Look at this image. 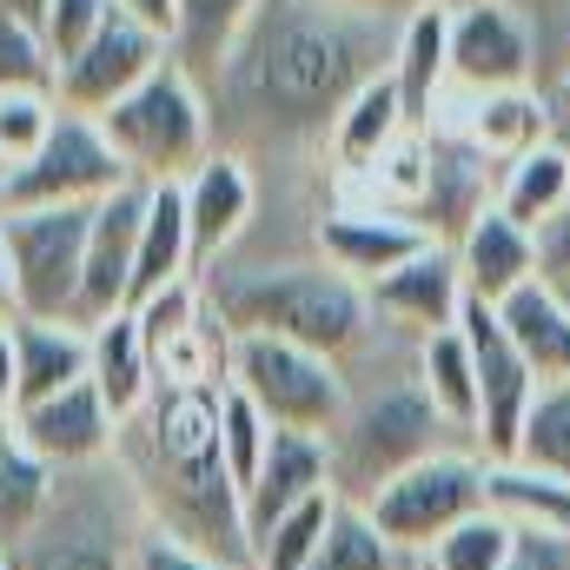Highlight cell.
Wrapping results in <instances>:
<instances>
[{
  "label": "cell",
  "mask_w": 570,
  "mask_h": 570,
  "mask_svg": "<svg viewBox=\"0 0 570 570\" xmlns=\"http://www.w3.org/2000/svg\"><path fill=\"white\" fill-rule=\"evenodd\" d=\"M405 13L338 0H259L206 80L219 153L259 166H325L338 114L392 73ZM332 173V166H325Z\"/></svg>",
  "instance_id": "1"
},
{
  "label": "cell",
  "mask_w": 570,
  "mask_h": 570,
  "mask_svg": "<svg viewBox=\"0 0 570 570\" xmlns=\"http://www.w3.org/2000/svg\"><path fill=\"white\" fill-rule=\"evenodd\" d=\"M219 379H159L153 399L114 438V464L127 471L146 524L186 538L206 558L253 570L246 491L233 484L219 444Z\"/></svg>",
  "instance_id": "2"
},
{
  "label": "cell",
  "mask_w": 570,
  "mask_h": 570,
  "mask_svg": "<svg viewBox=\"0 0 570 570\" xmlns=\"http://www.w3.org/2000/svg\"><path fill=\"white\" fill-rule=\"evenodd\" d=\"M206 305L219 312L226 332H266V338H292L312 345L338 365H352L385 325L365 298V285H352L345 273H332L312 246H233L219 266L199 273Z\"/></svg>",
  "instance_id": "3"
},
{
  "label": "cell",
  "mask_w": 570,
  "mask_h": 570,
  "mask_svg": "<svg viewBox=\"0 0 570 570\" xmlns=\"http://www.w3.org/2000/svg\"><path fill=\"white\" fill-rule=\"evenodd\" d=\"M352 405L338 431L325 438L332 451V491L345 504H372L392 478H405L412 464H425L431 451H451V444H471L438 419V405L419 385V338H399V332H379L352 365Z\"/></svg>",
  "instance_id": "4"
},
{
  "label": "cell",
  "mask_w": 570,
  "mask_h": 570,
  "mask_svg": "<svg viewBox=\"0 0 570 570\" xmlns=\"http://www.w3.org/2000/svg\"><path fill=\"white\" fill-rule=\"evenodd\" d=\"M146 531V511L127 484V471L87 464V471H53V498L40 524L7 551L13 570H134V544Z\"/></svg>",
  "instance_id": "5"
},
{
  "label": "cell",
  "mask_w": 570,
  "mask_h": 570,
  "mask_svg": "<svg viewBox=\"0 0 570 570\" xmlns=\"http://www.w3.org/2000/svg\"><path fill=\"white\" fill-rule=\"evenodd\" d=\"M100 134H107V146L120 153V166L140 186H179L193 166H206L219 153L206 87L186 67H173V60L153 80H140L120 107L100 114Z\"/></svg>",
  "instance_id": "6"
},
{
  "label": "cell",
  "mask_w": 570,
  "mask_h": 570,
  "mask_svg": "<svg viewBox=\"0 0 570 570\" xmlns=\"http://www.w3.org/2000/svg\"><path fill=\"white\" fill-rule=\"evenodd\" d=\"M226 385L246 392L279 431H312V438H332L352 405V379L338 358L292 338H266V332H233Z\"/></svg>",
  "instance_id": "7"
},
{
  "label": "cell",
  "mask_w": 570,
  "mask_h": 570,
  "mask_svg": "<svg viewBox=\"0 0 570 570\" xmlns=\"http://www.w3.org/2000/svg\"><path fill=\"white\" fill-rule=\"evenodd\" d=\"M87 226H94V206H0V246H7L20 318L73 325L80 273H87Z\"/></svg>",
  "instance_id": "8"
},
{
  "label": "cell",
  "mask_w": 570,
  "mask_h": 570,
  "mask_svg": "<svg viewBox=\"0 0 570 570\" xmlns=\"http://www.w3.org/2000/svg\"><path fill=\"white\" fill-rule=\"evenodd\" d=\"M365 511H372V524L419 564V558L438 551V538H451L464 518L484 511V451H478V444L431 451L425 464H412L405 478H392Z\"/></svg>",
  "instance_id": "9"
},
{
  "label": "cell",
  "mask_w": 570,
  "mask_h": 570,
  "mask_svg": "<svg viewBox=\"0 0 570 570\" xmlns=\"http://www.w3.org/2000/svg\"><path fill=\"white\" fill-rule=\"evenodd\" d=\"M134 173L120 166V153L107 146L100 120L67 114L53 120V134L40 140V153L13 173H0V206H100L107 193H120Z\"/></svg>",
  "instance_id": "10"
},
{
  "label": "cell",
  "mask_w": 570,
  "mask_h": 570,
  "mask_svg": "<svg viewBox=\"0 0 570 570\" xmlns=\"http://www.w3.org/2000/svg\"><path fill=\"white\" fill-rule=\"evenodd\" d=\"M458 332L471 345V365H478V451L484 458H518V431L538 405V372L524 365V352L511 345L498 305L471 298L464 292V312H458Z\"/></svg>",
  "instance_id": "11"
},
{
  "label": "cell",
  "mask_w": 570,
  "mask_h": 570,
  "mask_svg": "<svg viewBox=\"0 0 570 570\" xmlns=\"http://www.w3.org/2000/svg\"><path fill=\"white\" fill-rule=\"evenodd\" d=\"M451 87L458 94H518V87H538L544 94V73H538V33L498 7V0H464L451 7Z\"/></svg>",
  "instance_id": "12"
},
{
  "label": "cell",
  "mask_w": 570,
  "mask_h": 570,
  "mask_svg": "<svg viewBox=\"0 0 570 570\" xmlns=\"http://www.w3.org/2000/svg\"><path fill=\"white\" fill-rule=\"evenodd\" d=\"M173 60V47L140 27V20H127L120 7H114V20L73 53V60H60V87H53V100L67 107V114H87V120H100L107 107H120L140 80H153L159 67Z\"/></svg>",
  "instance_id": "13"
},
{
  "label": "cell",
  "mask_w": 570,
  "mask_h": 570,
  "mask_svg": "<svg viewBox=\"0 0 570 570\" xmlns=\"http://www.w3.org/2000/svg\"><path fill=\"white\" fill-rule=\"evenodd\" d=\"M425 246H438V239H425L405 213H392L379 199H325L312 219V253L352 285H379L405 259H419Z\"/></svg>",
  "instance_id": "14"
},
{
  "label": "cell",
  "mask_w": 570,
  "mask_h": 570,
  "mask_svg": "<svg viewBox=\"0 0 570 570\" xmlns=\"http://www.w3.org/2000/svg\"><path fill=\"white\" fill-rule=\"evenodd\" d=\"M146 193L140 179H127L120 193H107L94 206V226H87V273H80V305H73V325L94 332L107 325L114 312L134 305V259H140V219H146Z\"/></svg>",
  "instance_id": "15"
},
{
  "label": "cell",
  "mask_w": 570,
  "mask_h": 570,
  "mask_svg": "<svg viewBox=\"0 0 570 570\" xmlns=\"http://www.w3.org/2000/svg\"><path fill=\"white\" fill-rule=\"evenodd\" d=\"M186 199V233H193V273L219 266L259 219V173L233 153H213L206 166H193L179 179Z\"/></svg>",
  "instance_id": "16"
},
{
  "label": "cell",
  "mask_w": 570,
  "mask_h": 570,
  "mask_svg": "<svg viewBox=\"0 0 570 570\" xmlns=\"http://www.w3.org/2000/svg\"><path fill=\"white\" fill-rule=\"evenodd\" d=\"M13 431L27 438V451L53 471H87V464H107L114 458V438L120 419L107 412V399L94 392V379L67 385L60 399H40L27 412H13Z\"/></svg>",
  "instance_id": "17"
},
{
  "label": "cell",
  "mask_w": 570,
  "mask_h": 570,
  "mask_svg": "<svg viewBox=\"0 0 570 570\" xmlns=\"http://www.w3.org/2000/svg\"><path fill=\"white\" fill-rule=\"evenodd\" d=\"M372 312L385 332L399 338H431L444 325H458L464 312V273H458V253L451 246H425L419 259H405L399 273H385L379 285H365Z\"/></svg>",
  "instance_id": "18"
},
{
  "label": "cell",
  "mask_w": 570,
  "mask_h": 570,
  "mask_svg": "<svg viewBox=\"0 0 570 570\" xmlns=\"http://www.w3.org/2000/svg\"><path fill=\"white\" fill-rule=\"evenodd\" d=\"M318 491H332V451H325V438L273 425V451H266L259 478L246 484V538L259 544L285 511H298Z\"/></svg>",
  "instance_id": "19"
},
{
  "label": "cell",
  "mask_w": 570,
  "mask_h": 570,
  "mask_svg": "<svg viewBox=\"0 0 570 570\" xmlns=\"http://www.w3.org/2000/svg\"><path fill=\"white\" fill-rule=\"evenodd\" d=\"M392 87H399V100H405L412 134H431V127H438V107H444V94H451V7H444V0L405 13L399 53H392Z\"/></svg>",
  "instance_id": "20"
},
{
  "label": "cell",
  "mask_w": 570,
  "mask_h": 570,
  "mask_svg": "<svg viewBox=\"0 0 570 570\" xmlns=\"http://www.w3.org/2000/svg\"><path fill=\"white\" fill-rule=\"evenodd\" d=\"M451 253H458L464 292H471V298H484V305H504L518 285L544 279V259H538V233H524V226H518V219H504L498 206H491V213H478Z\"/></svg>",
  "instance_id": "21"
},
{
  "label": "cell",
  "mask_w": 570,
  "mask_h": 570,
  "mask_svg": "<svg viewBox=\"0 0 570 570\" xmlns=\"http://www.w3.org/2000/svg\"><path fill=\"white\" fill-rule=\"evenodd\" d=\"M412 134V120H405V100H399V87H392V73H379L345 114H338V127H332V140H325V166H332V179L345 186H358V179H372L379 166H385V153Z\"/></svg>",
  "instance_id": "22"
},
{
  "label": "cell",
  "mask_w": 570,
  "mask_h": 570,
  "mask_svg": "<svg viewBox=\"0 0 570 570\" xmlns=\"http://www.w3.org/2000/svg\"><path fill=\"white\" fill-rule=\"evenodd\" d=\"M7 338H13V372H20V412L40 399H60L94 365V338L60 318H13Z\"/></svg>",
  "instance_id": "23"
},
{
  "label": "cell",
  "mask_w": 570,
  "mask_h": 570,
  "mask_svg": "<svg viewBox=\"0 0 570 570\" xmlns=\"http://www.w3.org/2000/svg\"><path fill=\"white\" fill-rule=\"evenodd\" d=\"M484 511L511 531L570 538V478H551L524 458H484Z\"/></svg>",
  "instance_id": "24"
},
{
  "label": "cell",
  "mask_w": 570,
  "mask_h": 570,
  "mask_svg": "<svg viewBox=\"0 0 570 570\" xmlns=\"http://www.w3.org/2000/svg\"><path fill=\"white\" fill-rule=\"evenodd\" d=\"M498 318H504L511 345L524 352V365L538 372V385L570 379V305L558 298V285L551 279L518 285V292L498 305Z\"/></svg>",
  "instance_id": "25"
},
{
  "label": "cell",
  "mask_w": 570,
  "mask_h": 570,
  "mask_svg": "<svg viewBox=\"0 0 570 570\" xmlns=\"http://www.w3.org/2000/svg\"><path fill=\"white\" fill-rule=\"evenodd\" d=\"M87 338H94V365H87V379H94V392L107 399V412L127 425L146 399H153V385H159L153 352H146V338H140V318H134V312H114V318L94 325Z\"/></svg>",
  "instance_id": "26"
},
{
  "label": "cell",
  "mask_w": 570,
  "mask_h": 570,
  "mask_svg": "<svg viewBox=\"0 0 570 570\" xmlns=\"http://www.w3.org/2000/svg\"><path fill=\"white\" fill-rule=\"evenodd\" d=\"M564 199H570V153L558 134L538 140L531 153H518V159H504V173H498V213L504 219H518L524 233H544L564 213Z\"/></svg>",
  "instance_id": "27"
},
{
  "label": "cell",
  "mask_w": 570,
  "mask_h": 570,
  "mask_svg": "<svg viewBox=\"0 0 570 570\" xmlns=\"http://www.w3.org/2000/svg\"><path fill=\"white\" fill-rule=\"evenodd\" d=\"M179 279H199L193 273L186 199H179V186H153L146 193V219H140V259H134V305L153 298V292H166V285H179Z\"/></svg>",
  "instance_id": "28"
},
{
  "label": "cell",
  "mask_w": 570,
  "mask_h": 570,
  "mask_svg": "<svg viewBox=\"0 0 570 570\" xmlns=\"http://www.w3.org/2000/svg\"><path fill=\"white\" fill-rule=\"evenodd\" d=\"M458 134L471 146H484L498 166L531 153L538 140H551V100L538 87H518V94H478L471 114L458 120Z\"/></svg>",
  "instance_id": "29"
},
{
  "label": "cell",
  "mask_w": 570,
  "mask_h": 570,
  "mask_svg": "<svg viewBox=\"0 0 570 570\" xmlns=\"http://www.w3.org/2000/svg\"><path fill=\"white\" fill-rule=\"evenodd\" d=\"M419 385H425V399L438 405V419L458 431V438L478 444V365H471V345H464L458 325L419 338Z\"/></svg>",
  "instance_id": "30"
},
{
  "label": "cell",
  "mask_w": 570,
  "mask_h": 570,
  "mask_svg": "<svg viewBox=\"0 0 570 570\" xmlns=\"http://www.w3.org/2000/svg\"><path fill=\"white\" fill-rule=\"evenodd\" d=\"M47 498H53V464H40L20 431L0 425V551H13L40 524Z\"/></svg>",
  "instance_id": "31"
},
{
  "label": "cell",
  "mask_w": 570,
  "mask_h": 570,
  "mask_svg": "<svg viewBox=\"0 0 570 570\" xmlns=\"http://www.w3.org/2000/svg\"><path fill=\"white\" fill-rule=\"evenodd\" d=\"M259 0H179V33H173V67H186L199 87L213 80V67L226 60L233 33L246 27Z\"/></svg>",
  "instance_id": "32"
},
{
  "label": "cell",
  "mask_w": 570,
  "mask_h": 570,
  "mask_svg": "<svg viewBox=\"0 0 570 570\" xmlns=\"http://www.w3.org/2000/svg\"><path fill=\"white\" fill-rule=\"evenodd\" d=\"M305 570H412V558L372 524L365 504H345V498H338V511H332V524H325V544H318V558Z\"/></svg>",
  "instance_id": "33"
},
{
  "label": "cell",
  "mask_w": 570,
  "mask_h": 570,
  "mask_svg": "<svg viewBox=\"0 0 570 570\" xmlns=\"http://www.w3.org/2000/svg\"><path fill=\"white\" fill-rule=\"evenodd\" d=\"M332 511H338V491H318V498H305L298 511H285L279 524L253 544V570H305L318 558V544H325Z\"/></svg>",
  "instance_id": "34"
},
{
  "label": "cell",
  "mask_w": 570,
  "mask_h": 570,
  "mask_svg": "<svg viewBox=\"0 0 570 570\" xmlns=\"http://www.w3.org/2000/svg\"><path fill=\"white\" fill-rule=\"evenodd\" d=\"M53 87H60V60H53L47 33L0 13V94H47L53 100Z\"/></svg>",
  "instance_id": "35"
},
{
  "label": "cell",
  "mask_w": 570,
  "mask_h": 570,
  "mask_svg": "<svg viewBox=\"0 0 570 570\" xmlns=\"http://www.w3.org/2000/svg\"><path fill=\"white\" fill-rule=\"evenodd\" d=\"M518 458L538 464V471H551V478H570V379L538 392L531 419L518 431Z\"/></svg>",
  "instance_id": "36"
},
{
  "label": "cell",
  "mask_w": 570,
  "mask_h": 570,
  "mask_svg": "<svg viewBox=\"0 0 570 570\" xmlns=\"http://www.w3.org/2000/svg\"><path fill=\"white\" fill-rule=\"evenodd\" d=\"M219 444H226V471H233V484L246 491V484L259 478L266 451H273V419H266L246 392H233V385H226V399H219Z\"/></svg>",
  "instance_id": "37"
},
{
  "label": "cell",
  "mask_w": 570,
  "mask_h": 570,
  "mask_svg": "<svg viewBox=\"0 0 570 570\" xmlns=\"http://www.w3.org/2000/svg\"><path fill=\"white\" fill-rule=\"evenodd\" d=\"M504 558H511V524L491 518V511H478L451 538H438V551H431L425 564L431 570H504Z\"/></svg>",
  "instance_id": "38"
},
{
  "label": "cell",
  "mask_w": 570,
  "mask_h": 570,
  "mask_svg": "<svg viewBox=\"0 0 570 570\" xmlns=\"http://www.w3.org/2000/svg\"><path fill=\"white\" fill-rule=\"evenodd\" d=\"M444 7H464V0H444ZM498 7H511L538 33V73H544V100H551V87L570 73V0H498Z\"/></svg>",
  "instance_id": "39"
},
{
  "label": "cell",
  "mask_w": 570,
  "mask_h": 570,
  "mask_svg": "<svg viewBox=\"0 0 570 570\" xmlns=\"http://www.w3.org/2000/svg\"><path fill=\"white\" fill-rule=\"evenodd\" d=\"M53 120H60V100H47V94H0V173L27 166L40 153V140L53 134Z\"/></svg>",
  "instance_id": "40"
},
{
  "label": "cell",
  "mask_w": 570,
  "mask_h": 570,
  "mask_svg": "<svg viewBox=\"0 0 570 570\" xmlns=\"http://www.w3.org/2000/svg\"><path fill=\"white\" fill-rule=\"evenodd\" d=\"M107 20H114V0H53V7H47V20H40V33H47L53 60H73V53H80Z\"/></svg>",
  "instance_id": "41"
},
{
  "label": "cell",
  "mask_w": 570,
  "mask_h": 570,
  "mask_svg": "<svg viewBox=\"0 0 570 570\" xmlns=\"http://www.w3.org/2000/svg\"><path fill=\"white\" fill-rule=\"evenodd\" d=\"M134 570H246V564L206 558V551H193L186 538H173V531L146 524V531H140V544H134Z\"/></svg>",
  "instance_id": "42"
},
{
  "label": "cell",
  "mask_w": 570,
  "mask_h": 570,
  "mask_svg": "<svg viewBox=\"0 0 570 570\" xmlns=\"http://www.w3.org/2000/svg\"><path fill=\"white\" fill-rule=\"evenodd\" d=\"M504 570H570V538L551 531H511V558Z\"/></svg>",
  "instance_id": "43"
},
{
  "label": "cell",
  "mask_w": 570,
  "mask_h": 570,
  "mask_svg": "<svg viewBox=\"0 0 570 570\" xmlns=\"http://www.w3.org/2000/svg\"><path fill=\"white\" fill-rule=\"evenodd\" d=\"M127 20H140V27H153L166 47H173V33H179V0H114Z\"/></svg>",
  "instance_id": "44"
},
{
  "label": "cell",
  "mask_w": 570,
  "mask_h": 570,
  "mask_svg": "<svg viewBox=\"0 0 570 570\" xmlns=\"http://www.w3.org/2000/svg\"><path fill=\"white\" fill-rule=\"evenodd\" d=\"M538 259H544V279L551 273H570V199H564V213L538 233Z\"/></svg>",
  "instance_id": "45"
},
{
  "label": "cell",
  "mask_w": 570,
  "mask_h": 570,
  "mask_svg": "<svg viewBox=\"0 0 570 570\" xmlns=\"http://www.w3.org/2000/svg\"><path fill=\"white\" fill-rule=\"evenodd\" d=\"M20 412V372H13V338L0 332V425H13Z\"/></svg>",
  "instance_id": "46"
},
{
  "label": "cell",
  "mask_w": 570,
  "mask_h": 570,
  "mask_svg": "<svg viewBox=\"0 0 570 570\" xmlns=\"http://www.w3.org/2000/svg\"><path fill=\"white\" fill-rule=\"evenodd\" d=\"M20 318V298H13V273H7V246H0V332Z\"/></svg>",
  "instance_id": "47"
},
{
  "label": "cell",
  "mask_w": 570,
  "mask_h": 570,
  "mask_svg": "<svg viewBox=\"0 0 570 570\" xmlns=\"http://www.w3.org/2000/svg\"><path fill=\"white\" fill-rule=\"evenodd\" d=\"M47 7H53V0H0V13H7V20H27V27H40Z\"/></svg>",
  "instance_id": "48"
},
{
  "label": "cell",
  "mask_w": 570,
  "mask_h": 570,
  "mask_svg": "<svg viewBox=\"0 0 570 570\" xmlns=\"http://www.w3.org/2000/svg\"><path fill=\"white\" fill-rule=\"evenodd\" d=\"M338 7H372V13H419L431 0H338Z\"/></svg>",
  "instance_id": "49"
},
{
  "label": "cell",
  "mask_w": 570,
  "mask_h": 570,
  "mask_svg": "<svg viewBox=\"0 0 570 570\" xmlns=\"http://www.w3.org/2000/svg\"><path fill=\"white\" fill-rule=\"evenodd\" d=\"M551 114H570V73L551 87Z\"/></svg>",
  "instance_id": "50"
},
{
  "label": "cell",
  "mask_w": 570,
  "mask_h": 570,
  "mask_svg": "<svg viewBox=\"0 0 570 570\" xmlns=\"http://www.w3.org/2000/svg\"><path fill=\"white\" fill-rule=\"evenodd\" d=\"M551 134L564 140V153H570V114H551Z\"/></svg>",
  "instance_id": "51"
},
{
  "label": "cell",
  "mask_w": 570,
  "mask_h": 570,
  "mask_svg": "<svg viewBox=\"0 0 570 570\" xmlns=\"http://www.w3.org/2000/svg\"><path fill=\"white\" fill-rule=\"evenodd\" d=\"M551 285H558V298L570 305V273H551Z\"/></svg>",
  "instance_id": "52"
},
{
  "label": "cell",
  "mask_w": 570,
  "mask_h": 570,
  "mask_svg": "<svg viewBox=\"0 0 570 570\" xmlns=\"http://www.w3.org/2000/svg\"><path fill=\"white\" fill-rule=\"evenodd\" d=\"M0 570H13V564H7V551H0Z\"/></svg>",
  "instance_id": "53"
},
{
  "label": "cell",
  "mask_w": 570,
  "mask_h": 570,
  "mask_svg": "<svg viewBox=\"0 0 570 570\" xmlns=\"http://www.w3.org/2000/svg\"><path fill=\"white\" fill-rule=\"evenodd\" d=\"M412 570H431V564H425V558H419V564H412Z\"/></svg>",
  "instance_id": "54"
}]
</instances>
